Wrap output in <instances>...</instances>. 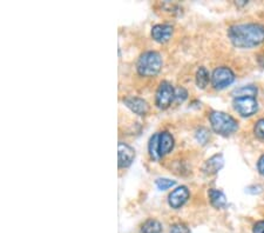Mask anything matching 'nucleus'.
I'll list each match as a JSON object with an SVG mask.
<instances>
[{
    "mask_svg": "<svg viewBox=\"0 0 264 233\" xmlns=\"http://www.w3.org/2000/svg\"><path fill=\"white\" fill-rule=\"evenodd\" d=\"M208 195H209L210 203L214 207L223 208L227 205V198L222 191L216 190V188H211V190L208 192Z\"/></svg>",
    "mask_w": 264,
    "mask_h": 233,
    "instance_id": "13",
    "label": "nucleus"
},
{
    "mask_svg": "<svg viewBox=\"0 0 264 233\" xmlns=\"http://www.w3.org/2000/svg\"><path fill=\"white\" fill-rule=\"evenodd\" d=\"M257 94V88L254 85H247L239 88H236L233 92L234 98H241V97H256Z\"/></svg>",
    "mask_w": 264,
    "mask_h": 233,
    "instance_id": "14",
    "label": "nucleus"
},
{
    "mask_svg": "<svg viewBox=\"0 0 264 233\" xmlns=\"http://www.w3.org/2000/svg\"><path fill=\"white\" fill-rule=\"evenodd\" d=\"M253 233H264V220H261V222L254 225Z\"/></svg>",
    "mask_w": 264,
    "mask_h": 233,
    "instance_id": "23",
    "label": "nucleus"
},
{
    "mask_svg": "<svg viewBox=\"0 0 264 233\" xmlns=\"http://www.w3.org/2000/svg\"><path fill=\"white\" fill-rule=\"evenodd\" d=\"M257 170L259 173L262 176H264V154L261 157V158L258 159V163H257Z\"/></svg>",
    "mask_w": 264,
    "mask_h": 233,
    "instance_id": "24",
    "label": "nucleus"
},
{
    "mask_svg": "<svg viewBox=\"0 0 264 233\" xmlns=\"http://www.w3.org/2000/svg\"><path fill=\"white\" fill-rule=\"evenodd\" d=\"M171 34H173V27L167 24H160L151 29V35L158 43H167L170 39Z\"/></svg>",
    "mask_w": 264,
    "mask_h": 233,
    "instance_id": "11",
    "label": "nucleus"
},
{
    "mask_svg": "<svg viewBox=\"0 0 264 233\" xmlns=\"http://www.w3.org/2000/svg\"><path fill=\"white\" fill-rule=\"evenodd\" d=\"M149 154L154 160H159L161 157L159 154V133L154 134L149 140V145H148Z\"/></svg>",
    "mask_w": 264,
    "mask_h": 233,
    "instance_id": "17",
    "label": "nucleus"
},
{
    "mask_svg": "<svg viewBox=\"0 0 264 233\" xmlns=\"http://www.w3.org/2000/svg\"><path fill=\"white\" fill-rule=\"evenodd\" d=\"M170 233H191L189 228H188L187 225L185 224H175L170 228Z\"/></svg>",
    "mask_w": 264,
    "mask_h": 233,
    "instance_id": "20",
    "label": "nucleus"
},
{
    "mask_svg": "<svg viewBox=\"0 0 264 233\" xmlns=\"http://www.w3.org/2000/svg\"><path fill=\"white\" fill-rule=\"evenodd\" d=\"M174 147V138L168 132L159 133V154L160 157L169 153Z\"/></svg>",
    "mask_w": 264,
    "mask_h": 233,
    "instance_id": "12",
    "label": "nucleus"
},
{
    "mask_svg": "<svg viewBox=\"0 0 264 233\" xmlns=\"http://www.w3.org/2000/svg\"><path fill=\"white\" fill-rule=\"evenodd\" d=\"M123 103L126 104L128 108H130L135 114L145 115L148 112V104L146 100L138 97H127L123 99Z\"/></svg>",
    "mask_w": 264,
    "mask_h": 233,
    "instance_id": "9",
    "label": "nucleus"
},
{
    "mask_svg": "<svg viewBox=\"0 0 264 233\" xmlns=\"http://www.w3.org/2000/svg\"><path fill=\"white\" fill-rule=\"evenodd\" d=\"M187 95H188L187 91L185 90V88H182V87H180V88H178V90L175 91V99L178 100V102H181L182 103L183 100L187 98Z\"/></svg>",
    "mask_w": 264,
    "mask_h": 233,
    "instance_id": "22",
    "label": "nucleus"
},
{
    "mask_svg": "<svg viewBox=\"0 0 264 233\" xmlns=\"http://www.w3.org/2000/svg\"><path fill=\"white\" fill-rule=\"evenodd\" d=\"M235 80L234 72L229 67L221 66L214 70L211 74V84L216 90H223L227 86L231 85Z\"/></svg>",
    "mask_w": 264,
    "mask_h": 233,
    "instance_id": "4",
    "label": "nucleus"
},
{
    "mask_svg": "<svg viewBox=\"0 0 264 233\" xmlns=\"http://www.w3.org/2000/svg\"><path fill=\"white\" fill-rule=\"evenodd\" d=\"M225 165V158H223L222 154H215L207 160L205 165L202 167V171L205 172L206 174H215L221 170V168Z\"/></svg>",
    "mask_w": 264,
    "mask_h": 233,
    "instance_id": "10",
    "label": "nucleus"
},
{
    "mask_svg": "<svg viewBox=\"0 0 264 233\" xmlns=\"http://www.w3.org/2000/svg\"><path fill=\"white\" fill-rule=\"evenodd\" d=\"M142 233H161L162 232V225L160 222L155 219H148L143 223L141 227Z\"/></svg>",
    "mask_w": 264,
    "mask_h": 233,
    "instance_id": "15",
    "label": "nucleus"
},
{
    "mask_svg": "<svg viewBox=\"0 0 264 233\" xmlns=\"http://www.w3.org/2000/svg\"><path fill=\"white\" fill-rule=\"evenodd\" d=\"M135 158V151L133 147L127 145L126 143H119V167L125 168L131 165Z\"/></svg>",
    "mask_w": 264,
    "mask_h": 233,
    "instance_id": "7",
    "label": "nucleus"
},
{
    "mask_svg": "<svg viewBox=\"0 0 264 233\" xmlns=\"http://www.w3.org/2000/svg\"><path fill=\"white\" fill-rule=\"evenodd\" d=\"M228 35L236 47L250 49L264 43V26L259 24H238L228 30Z\"/></svg>",
    "mask_w": 264,
    "mask_h": 233,
    "instance_id": "1",
    "label": "nucleus"
},
{
    "mask_svg": "<svg viewBox=\"0 0 264 233\" xmlns=\"http://www.w3.org/2000/svg\"><path fill=\"white\" fill-rule=\"evenodd\" d=\"M209 120L213 130L221 135H230L238 130L237 122L225 112L213 111L209 114Z\"/></svg>",
    "mask_w": 264,
    "mask_h": 233,
    "instance_id": "2",
    "label": "nucleus"
},
{
    "mask_svg": "<svg viewBox=\"0 0 264 233\" xmlns=\"http://www.w3.org/2000/svg\"><path fill=\"white\" fill-rule=\"evenodd\" d=\"M162 67V58L154 51L145 52L138 62V72L143 77H153L158 74Z\"/></svg>",
    "mask_w": 264,
    "mask_h": 233,
    "instance_id": "3",
    "label": "nucleus"
},
{
    "mask_svg": "<svg viewBox=\"0 0 264 233\" xmlns=\"http://www.w3.org/2000/svg\"><path fill=\"white\" fill-rule=\"evenodd\" d=\"M254 132L256 137L259 139H264V119H259L254 127Z\"/></svg>",
    "mask_w": 264,
    "mask_h": 233,
    "instance_id": "19",
    "label": "nucleus"
},
{
    "mask_svg": "<svg viewBox=\"0 0 264 233\" xmlns=\"http://www.w3.org/2000/svg\"><path fill=\"white\" fill-rule=\"evenodd\" d=\"M175 185L174 180H170V179H167V178H160L157 180V186L159 190H168V188L173 187Z\"/></svg>",
    "mask_w": 264,
    "mask_h": 233,
    "instance_id": "18",
    "label": "nucleus"
},
{
    "mask_svg": "<svg viewBox=\"0 0 264 233\" xmlns=\"http://www.w3.org/2000/svg\"><path fill=\"white\" fill-rule=\"evenodd\" d=\"M234 108L242 116H250L258 110L257 100L254 97L234 98Z\"/></svg>",
    "mask_w": 264,
    "mask_h": 233,
    "instance_id": "6",
    "label": "nucleus"
},
{
    "mask_svg": "<svg viewBox=\"0 0 264 233\" xmlns=\"http://www.w3.org/2000/svg\"><path fill=\"white\" fill-rule=\"evenodd\" d=\"M209 72L205 67H200L197 72H196V85L200 88H205L208 85V83H209Z\"/></svg>",
    "mask_w": 264,
    "mask_h": 233,
    "instance_id": "16",
    "label": "nucleus"
},
{
    "mask_svg": "<svg viewBox=\"0 0 264 233\" xmlns=\"http://www.w3.org/2000/svg\"><path fill=\"white\" fill-rule=\"evenodd\" d=\"M196 138L201 144H206L208 138H209V132H208L206 128H201V130L197 131V133H196Z\"/></svg>",
    "mask_w": 264,
    "mask_h": 233,
    "instance_id": "21",
    "label": "nucleus"
},
{
    "mask_svg": "<svg viewBox=\"0 0 264 233\" xmlns=\"http://www.w3.org/2000/svg\"><path fill=\"white\" fill-rule=\"evenodd\" d=\"M189 198V191L186 186H180L171 192L168 197V202L173 208H180L187 203Z\"/></svg>",
    "mask_w": 264,
    "mask_h": 233,
    "instance_id": "8",
    "label": "nucleus"
},
{
    "mask_svg": "<svg viewBox=\"0 0 264 233\" xmlns=\"http://www.w3.org/2000/svg\"><path fill=\"white\" fill-rule=\"evenodd\" d=\"M175 99V90L171 86V84L168 82H162L160 84L157 92V98H155V103L157 106L161 110H166L169 107Z\"/></svg>",
    "mask_w": 264,
    "mask_h": 233,
    "instance_id": "5",
    "label": "nucleus"
}]
</instances>
